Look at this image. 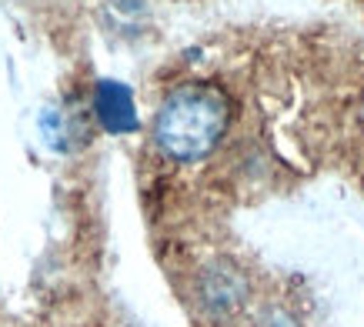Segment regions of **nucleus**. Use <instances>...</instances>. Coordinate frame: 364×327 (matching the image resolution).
<instances>
[{
    "label": "nucleus",
    "mask_w": 364,
    "mask_h": 327,
    "mask_svg": "<svg viewBox=\"0 0 364 327\" xmlns=\"http://www.w3.org/2000/svg\"><path fill=\"white\" fill-rule=\"evenodd\" d=\"M114 7H121V11H141L144 0H114Z\"/></svg>",
    "instance_id": "20e7f679"
},
{
    "label": "nucleus",
    "mask_w": 364,
    "mask_h": 327,
    "mask_svg": "<svg viewBox=\"0 0 364 327\" xmlns=\"http://www.w3.org/2000/svg\"><path fill=\"white\" fill-rule=\"evenodd\" d=\"M94 114L100 127L111 134H134L137 131V110H134L131 90L117 80H100L94 90Z\"/></svg>",
    "instance_id": "7ed1b4c3"
},
{
    "label": "nucleus",
    "mask_w": 364,
    "mask_h": 327,
    "mask_svg": "<svg viewBox=\"0 0 364 327\" xmlns=\"http://www.w3.org/2000/svg\"><path fill=\"white\" fill-rule=\"evenodd\" d=\"M231 124V104L218 87L188 84L167 94L154 117V144L171 161L208 157Z\"/></svg>",
    "instance_id": "f257e3e1"
},
{
    "label": "nucleus",
    "mask_w": 364,
    "mask_h": 327,
    "mask_svg": "<svg viewBox=\"0 0 364 327\" xmlns=\"http://www.w3.org/2000/svg\"><path fill=\"white\" fill-rule=\"evenodd\" d=\"M247 301V277L237 264L214 261L198 277V304L210 317H231Z\"/></svg>",
    "instance_id": "f03ea898"
}]
</instances>
